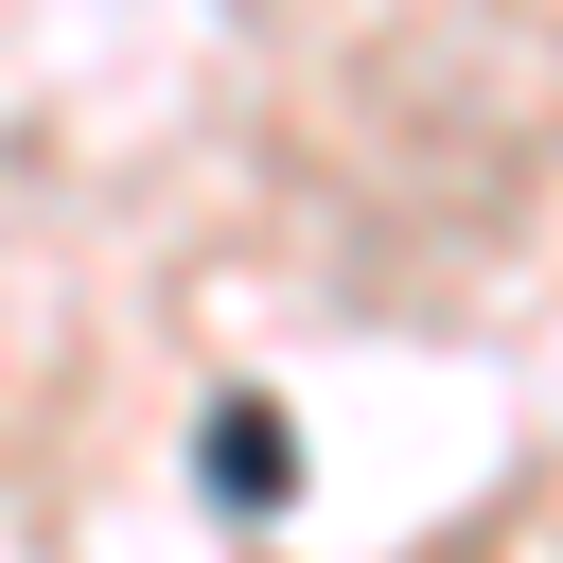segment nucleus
<instances>
[{
    "label": "nucleus",
    "mask_w": 563,
    "mask_h": 563,
    "mask_svg": "<svg viewBox=\"0 0 563 563\" xmlns=\"http://www.w3.org/2000/svg\"><path fill=\"white\" fill-rule=\"evenodd\" d=\"M211 493H229V510H282V493H299L282 405H211Z\"/></svg>",
    "instance_id": "nucleus-1"
}]
</instances>
